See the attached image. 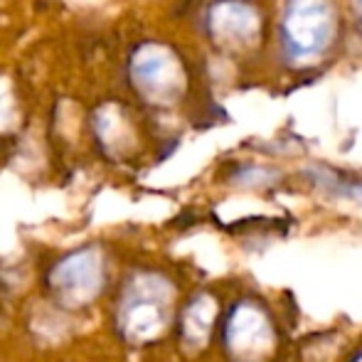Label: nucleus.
Returning a JSON list of instances; mask_svg holds the SVG:
<instances>
[{"label": "nucleus", "instance_id": "nucleus-1", "mask_svg": "<svg viewBox=\"0 0 362 362\" xmlns=\"http://www.w3.org/2000/svg\"><path fill=\"white\" fill-rule=\"evenodd\" d=\"M335 37V10L330 0H286L281 18V45L291 62H310Z\"/></svg>", "mask_w": 362, "mask_h": 362}, {"label": "nucleus", "instance_id": "nucleus-2", "mask_svg": "<svg viewBox=\"0 0 362 362\" xmlns=\"http://www.w3.org/2000/svg\"><path fill=\"white\" fill-rule=\"evenodd\" d=\"M52 286L72 303H86L101 288V262L96 252L84 249L59 262L52 272Z\"/></svg>", "mask_w": 362, "mask_h": 362}, {"label": "nucleus", "instance_id": "nucleus-3", "mask_svg": "<svg viewBox=\"0 0 362 362\" xmlns=\"http://www.w3.org/2000/svg\"><path fill=\"white\" fill-rule=\"evenodd\" d=\"M160 284L156 279H139L129 288L124 303V328L129 338L144 340L163 328Z\"/></svg>", "mask_w": 362, "mask_h": 362}, {"label": "nucleus", "instance_id": "nucleus-4", "mask_svg": "<svg viewBox=\"0 0 362 362\" xmlns=\"http://www.w3.org/2000/svg\"><path fill=\"white\" fill-rule=\"evenodd\" d=\"M212 37L224 45H252L259 35V15L242 0H219L210 13Z\"/></svg>", "mask_w": 362, "mask_h": 362}, {"label": "nucleus", "instance_id": "nucleus-5", "mask_svg": "<svg viewBox=\"0 0 362 362\" xmlns=\"http://www.w3.org/2000/svg\"><path fill=\"white\" fill-rule=\"evenodd\" d=\"M355 3V10H358V18L362 20V0H353Z\"/></svg>", "mask_w": 362, "mask_h": 362}]
</instances>
